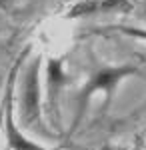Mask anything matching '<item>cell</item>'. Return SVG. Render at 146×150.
Wrapping results in <instances>:
<instances>
[{
  "label": "cell",
  "mask_w": 146,
  "mask_h": 150,
  "mask_svg": "<svg viewBox=\"0 0 146 150\" xmlns=\"http://www.w3.org/2000/svg\"><path fill=\"white\" fill-rule=\"evenodd\" d=\"M18 114L20 124L26 130H32L38 136H50V130H46L42 124V110H40V58H34V62L28 64L22 76Z\"/></svg>",
  "instance_id": "1"
},
{
  "label": "cell",
  "mask_w": 146,
  "mask_h": 150,
  "mask_svg": "<svg viewBox=\"0 0 146 150\" xmlns=\"http://www.w3.org/2000/svg\"><path fill=\"white\" fill-rule=\"evenodd\" d=\"M16 70H18V64L16 68H12L10 78H8V84H6V94H4V100H2V106H4V128H6V140H8V146L12 150H48L40 144H36L32 140H28L20 132V128L16 126L14 122V114H12V90H14V78H16Z\"/></svg>",
  "instance_id": "2"
},
{
  "label": "cell",
  "mask_w": 146,
  "mask_h": 150,
  "mask_svg": "<svg viewBox=\"0 0 146 150\" xmlns=\"http://www.w3.org/2000/svg\"><path fill=\"white\" fill-rule=\"evenodd\" d=\"M134 72L136 70L132 68V66H118V68L100 70V72L94 74V76L90 78V82L84 86V90H82V104L88 102V98L92 96V92H96V90H104L106 94H110L114 90V86L122 80L124 76L134 74Z\"/></svg>",
  "instance_id": "3"
},
{
  "label": "cell",
  "mask_w": 146,
  "mask_h": 150,
  "mask_svg": "<svg viewBox=\"0 0 146 150\" xmlns=\"http://www.w3.org/2000/svg\"><path fill=\"white\" fill-rule=\"evenodd\" d=\"M62 84H64V72L56 60H50V64H48V92H50L48 94V106L52 110L56 106V94Z\"/></svg>",
  "instance_id": "4"
},
{
  "label": "cell",
  "mask_w": 146,
  "mask_h": 150,
  "mask_svg": "<svg viewBox=\"0 0 146 150\" xmlns=\"http://www.w3.org/2000/svg\"><path fill=\"white\" fill-rule=\"evenodd\" d=\"M118 30H120V32H124V34H130V36L144 38V40H146V30H140V28H130V26H120Z\"/></svg>",
  "instance_id": "5"
},
{
  "label": "cell",
  "mask_w": 146,
  "mask_h": 150,
  "mask_svg": "<svg viewBox=\"0 0 146 150\" xmlns=\"http://www.w3.org/2000/svg\"><path fill=\"white\" fill-rule=\"evenodd\" d=\"M4 126V106H0V128Z\"/></svg>",
  "instance_id": "6"
},
{
  "label": "cell",
  "mask_w": 146,
  "mask_h": 150,
  "mask_svg": "<svg viewBox=\"0 0 146 150\" xmlns=\"http://www.w3.org/2000/svg\"><path fill=\"white\" fill-rule=\"evenodd\" d=\"M0 88H2V80H0Z\"/></svg>",
  "instance_id": "7"
}]
</instances>
